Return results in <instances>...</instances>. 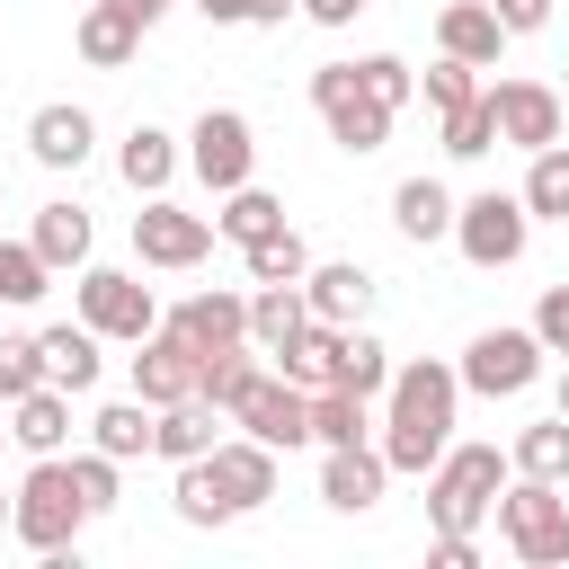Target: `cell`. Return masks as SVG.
Segmentation results:
<instances>
[{
    "label": "cell",
    "instance_id": "obj_1",
    "mask_svg": "<svg viewBox=\"0 0 569 569\" xmlns=\"http://www.w3.org/2000/svg\"><path fill=\"white\" fill-rule=\"evenodd\" d=\"M453 400H462V373L453 365H436V356H409V365H391V382H382V462L391 471H436V453L453 445Z\"/></svg>",
    "mask_w": 569,
    "mask_h": 569
},
{
    "label": "cell",
    "instance_id": "obj_2",
    "mask_svg": "<svg viewBox=\"0 0 569 569\" xmlns=\"http://www.w3.org/2000/svg\"><path fill=\"white\" fill-rule=\"evenodd\" d=\"M89 525H98V516H89V498H80V480H71V453H36V471L18 480L9 533H18L36 560H71Z\"/></svg>",
    "mask_w": 569,
    "mask_h": 569
},
{
    "label": "cell",
    "instance_id": "obj_3",
    "mask_svg": "<svg viewBox=\"0 0 569 569\" xmlns=\"http://www.w3.org/2000/svg\"><path fill=\"white\" fill-rule=\"evenodd\" d=\"M516 480V462L498 445H445L427 471V525L436 533H480V516H498V489Z\"/></svg>",
    "mask_w": 569,
    "mask_h": 569
},
{
    "label": "cell",
    "instance_id": "obj_4",
    "mask_svg": "<svg viewBox=\"0 0 569 569\" xmlns=\"http://www.w3.org/2000/svg\"><path fill=\"white\" fill-rule=\"evenodd\" d=\"M498 542H507L525 569H569V498H560V480L516 471V480L498 489Z\"/></svg>",
    "mask_w": 569,
    "mask_h": 569
},
{
    "label": "cell",
    "instance_id": "obj_5",
    "mask_svg": "<svg viewBox=\"0 0 569 569\" xmlns=\"http://www.w3.org/2000/svg\"><path fill=\"white\" fill-rule=\"evenodd\" d=\"M311 107H320L329 142H338V151H356V160L391 142V107L356 80V62H320V71H311Z\"/></svg>",
    "mask_w": 569,
    "mask_h": 569
},
{
    "label": "cell",
    "instance_id": "obj_6",
    "mask_svg": "<svg viewBox=\"0 0 569 569\" xmlns=\"http://www.w3.org/2000/svg\"><path fill=\"white\" fill-rule=\"evenodd\" d=\"M71 302H80V320H89L98 338H116V347H142V338L160 329V293H151L142 276H124V267H80Z\"/></svg>",
    "mask_w": 569,
    "mask_h": 569
},
{
    "label": "cell",
    "instance_id": "obj_7",
    "mask_svg": "<svg viewBox=\"0 0 569 569\" xmlns=\"http://www.w3.org/2000/svg\"><path fill=\"white\" fill-rule=\"evenodd\" d=\"M542 356H551V347H542L533 320H525V329H480L453 373H462V391H480V400H516V391L542 382Z\"/></svg>",
    "mask_w": 569,
    "mask_h": 569
},
{
    "label": "cell",
    "instance_id": "obj_8",
    "mask_svg": "<svg viewBox=\"0 0 569 569\" xmlns=\"http://www.w3.org/2000/svg\"><path fill=\"white\" fill-rule=\"evenodd\" d=\"M525 240H533L525 196L480 187V196H462V204H453V249H462L471 267H516V258H525Z\"/></svg>",
    "mask_w": 569,
    "mask_h": 569
},
{
    "label": "cell",
    "instance_id": "obj_9",
    "mask_svg": "<svg viewBox=\"0 0 569 569\" xmlns=\"http://www.w3.org/2000/svg\"><path fill=\"white\" fill-rule=\"evenodd\" d=\"M187 169H196L213 196L249 187V178H258V133H249V116H240V107H204V116L187 124Z\"/></svg>",
    "mask_w": 569,
    "mask_h": 569
},
{
    "label": "cell",
    "instance_id": "obj_10",
    "mask_svg": "<svg viewBox=\"0 0 569 569\" xmlns=\"http://www.w3.org/2000/svg\"><path fill=\"white\" fill-rule=\"evenodd\" d=\"M133 258H142V267H196V258H213V213H187V204H169V196H142V213H133Z\"/></svg>",
    "mask_w": 569,
    "mask_h": 569
},
{
    "label": "cell",
    "instance_id": "obj_11",
    "mask_svg": "<svg viewBox=\"0 0 569 569\" xmlns=\"http://www.w3.org/2000/svg\"><path fill=\"white\" fill-rule=\"evenodd\" d=\"M231 427H249L258 445L293 453V445H311V391H302V382H284V373H258V382L231 400Z\"/></svg>",
    "mask_w": 569,
    "mask_h": 569
},
{
    "label": "cell",
    "instance_id": "obj_12",
    "mask_svg": "<svg viewBox=\"0 0 569 569\" xmlns=\"http://www.w3.org/2000/svg\"><path fill=\"white\" fill-rule=\"evenodd\" d=\"M489 107H498V142H516V151H542L569 133V107L551 80H489Z\"/></svg>",
    "mask_w": 569,
    "mask_h": 569
},
{
    "label": "cell",
    "instance_id": "obj_13",
    "mask_svg": "<svg viewBox=\"0 0 569 569\" xmlns=\"http://www.w3.org/2000/svg\"><path fill=\"white\" fill-rule=\"evenodd\" d=\"M196 382H204V356L160 320V329L133 347V391H142L151 409H169V400H196Z\"/></svg>",
    "mask_w": 569,
    "mask_h": 569
},
{
    "label": "cell",
    "instance_id": "obj_14",
    "mask_svg": "<svg viewBox=\"0 0 569 569\" xmlns=\"http://www.w3.org/2000/svg\"><path fill=\"white\" fill-rule=\"evenodd\" d=\"M382 480H391V462H382L373 436H365V445H320V498H329L338 516H365V507L382 498Z\"/></svg>",
    "mask_w": 569,
    "mask_h": 569
},
{
    "label": "cell",
    "instance_id": "obj_15",
    "mask_svg": "<svg viewBox=\"0 0 569 569\" xmlns=\"http://www.w3.org/2000/svg\"><path fill=\"white\" fill-rule=\"evenodd\" d=\"M196 356H222V347H249V293H187L178 311H160Z\"/></svg>",
    "mask_w": 569,
    "mask_h": 569
},
{
    "label": "cell",
    "instance_id": "obj_16",
    "mask_svg": "<svg viewBox=\"0 0 569 569\" xmlns=\"http://www.w3.org/2000/svg\"><path fill=\"white\" fill-rule=\"evenodd\" d=\"M213 480H222L231 516L267 507V498H276V445H258L249 427H240V436H222V445H213Z\"/></svg>",
    "mask_w": 569,
    "mask_h": 569
},
{
    "label": "cell",
    "instance_id": "obj_17",
    "mask_svg": "<svg viewBox=\"0 0 569 569\" xmlns=\"http://www.w3.org/2000/svg\"><path fill=\"white\" fill-rule=\"evenodd\" d=\"M27 151H36V169H80V160L98 151V124H89V107H71V98L36 107V116H27Z\"/></svg>",
    "mask_w": 569,
    "mask_h": 569
},
{
    "label": "cell",
    "instance_id": "obj_18",
    "mask_svg": "<svg viewBox=\"0 0 569 569\" xmlns=\"http://www.w3.org/2000/svg\"><path fill=\"white\" fill-rule=\"evenodd\" d=\"M302 302H311V320L365 329V311H373V276H365L356 258H329V267H311V276H302Z\"/></svg>",
    "mask_w": 569,
    "mask_h": 569
},
{
    "label": "cell",
    "instance_id": "obj_19",
    "mask_svg": "<svg viewBox=\"0 0 569 569\" xmlns=\"http://www.w3.org/2000/svg\"><path fill=\"white\" fill-rule=\"evenodd\" d=\"M36 347H44V382H62L71 400L98 391V365H107L98 347H107V338H98L89 320H53V329H36Z\"/></svg>",
    "mask_w": 569,
    "mask_h": 569
},
{
    "label": "cell",
    "instance_id": "obj_20",
    "mask_svg": "<svg viewBox=\"0 0 569 569\" xmlns=\"http://www.w3.org/2000/svg\"><path fill=\"white\" fill-rule=\"evenodd\" d=\"M222 418H231V409H213L204 391H196V400H169V409L151 418V453L178 471V462H196V453H213V445H222V436H213Z\"/></svg>",
    "mask_w": 569,
    "mask_h": 569
},
{
    "label": "cell",
    "instance_id": "obj_21",
    "mask_svg": "<svg viewBox=\"0 0 569 569\" xmlns=\"http://www.w3.org/2000/svg\"><path fill=\"white\" fill-rule=\"evenodd\" d=\"M436 44H445V53H462V62H480V71H498V53H507V18H498L489 0H445Z\"/></svg>",
    "mask_w": 569,
    "mask_h": 569
},
{
    "label": "cell",
    "instance_id": "obj_22",
    "mask_svg": "<svg viewBox=\"0 0 569 569\" xmlns=\"http://www.w3.org/2000/svg\"><path fill=\"white\" fill-rule=\"evenodd\" d=\"M9 445L62 453V445H71V391H62V382H36L27 400H9Z\"/></svg>",
    "mask_w": 569,
    "mask_h": 569
},
{
    "label": "cell",
    "instance_id": "obj_23",
    "mask_svg": "<svg viewBox=\"0 0 569 569\" xmlns=\"http://www.w3.org/2000/svg\"><path fill=\"white\" fill-rule=\"evenodd\" d=\"M133 44H142V18H133L124 0H89V9H80V62H89V71H124Z\"/></svg>",
    "mask_w": 569,
    "mask_h": 569
},
{
    "label": "cell",
    "instance_id": "obj_24",
    "mask_svg": "<svg viewBox=\"0 0 569 569\" xmlns=\"http://www.w3.org/2000/svg\"><path fill=\"white\" fill-rule=\"evenodd\" d=\"M302 329H311L302 284H258V293H249V347H258V356H284Z\"/></svg>",
    "mask_w": 569,
    "mask_h": 569
},
{
    "label": "cell",
    "instance_id": "obj_25",
    "mask_svg": "<svg viewBox=\"0 0 569 569\" xmlns=\"http://www.w3.org/2000/svg\"><path fill=\"white\" fill-rule=\"evenodd\" d=\"M178 160H187V151H178V142L160 133V124H133V133H124V151H116V178H124L133 196H169Z\"/></svg>",
    "mask_w": 569,
    "mask_h": 569
},
{
    "label": "cell",
    "instance_id": "obj_26",
    "mask_svg": "<svg viewBox=\"0 0 569 569\" xmlns=\"http://www.w3.org/2000/svg\"><path fill=\"white\" fill-rule=\"evenodd\" d=\"M391 222H400V240H453V196L436 187V178H400L391 187Z\"/></svg>",
    "mask_w": 569,
    "mask_h": 569
},
{
    "label": "cell",
    "instance_id": "obj_27",
    "mask_svg": "<svg viewBox=\"0 0 569 569\" xmlns=\"http://www.w3.org/2000/svg\"><path fill=\"white\" fill-rule=\"evenodd\" d=\"M27 240H36V258H44L53 276H62V267H71V276L89 267V213H80L71 196H53V204L36 213V231H27Z\"/></svg>",
    "mask_w": 569,
    "mask_h": 569
},
{
    "label": "cell",
    "instance_id": "obj_28",
    "mask_svg": "<svg viewBox=\"0 0 569 569\" xmlns=\"http://www.w3.org/2000/svg\"><path fill=\"white\" fill-rule=\"evenodd\" d=\"M338 347H347V329H338V320H311V329L276 356V373L302 382V391H329V382H338Z\"/></svg>",
    "mask_w": 569,
    "mask_h": 569
},
{
    "label": "cell",
    "instance_id": "obj_29",
    "mask_svg": "<svg viewBox=\"0 0 569 569\" xmlns=\"http://www.w3.org/2000/svg\"><path fill=\"white\" fill-rule=\"evenodd\" d=\"M365 436H373V400L365 391H347V382L311 391V445H365Z\"/></svg>",
    "mask_w": 569,
    "mask_h": 569
},
{
    "label": "cell",
    "instance_id": "obj_30",
    "mask_svg": "<svg viewBox=\"0 0 569 569\" xmlns=\"http://www.w3.org/2000/svg\"><path fill=\"white\" fill-rule=\"evenodd\" d=\"M151 418H160V409H151L142 391H133V400H107V409L89 418V445L116 453V462H133V453H151Z\"/></svg>",
    "mask_w": 569,
    "mask_h": 569
},
{
    "label": "cell",
    "instance_id": "obj_31",
    "mask_svg": "<svg viewBox=\"0 0 569 569\" xmlns=\"http://www.w3.org/2000/svg\"><path fill=\"white\" fill-rule=\"evenodd\" d=\"M213 231L249 249V240H267V231H284V196H267V187L249 178V187H231V196H222V213H213Z\"/></svg>",
    "mask_w": 569,
    "mask_h": 569
},
{
    "label": "cell",
    "instance_id": "obj_32",
    "mask_svg": "<svg viewBox=\"0 0 569 569\" xmlns=\"http://www.w3.org/2000/svg\"><path fill=\"white\" fill-rule=\"evenodd\" d=\"M507 462H516V471H533V480H569V418L551 409V418H533V427H516V445H507Z\"/></svg>",
    "mask_w": 569,
    "mask_h": 569
},
{
    "label": "cell",
    "instance_id": "obj_33",
    "mask_svg": "<svg viewBox=\"0 0 569 569\" xmlns=\"http://www.w3.org/2000/svg\"><path fill=\"white\" fill-rule=\"evenodd\" d=\"M516 196H525V213H533V222H569V142H542Z\"/></svg>",
    "mask_w": 569,
    "mask_h": 569
},
{
    "label": "cell",
    "instance_id": "obj_34",
    "mask_svg": "<svg viewBox=\"0 0 569 569\" xmlns=\"http://www.w3.org/2000/svg\"><path fill=\"white\" fill-rule=\"evenodd\" d=\"M240 267H249V284H302V276H311V249H302V231L284 222V231L249 240V249H240Z\"/></svg>",
    "mask_w": 569,
    "mask_h": 569
},
{
    "label": "cell",
    "instance_id": "obj_35",
    "mask_svg": "<svg viewBox=\"0 0 569 569\" xmlns=\"http://www.w3.org/2000/svg\"><path fill=\"white\" fill-rule=\"evenodd\" d=\"M178 516L187 525H231V498H222V480H213V453H196V462H178Z\"/></svg>",
    "mask_w": 569,
    "mask_h": 569
},
{
    "label": "cell",
    "instance_id": "obj_36",
    "mask_svg": "<svg viewBox=\"0 0 569 569\" xmlns=\"http://www.w3.org/2000/svg\"><path fill=\"white\" fill-rule=\"evenodd\" d=\"M44 284H53V267L36 258V240H0V311L44 302Z\"/></svg>",
    "mask_w": 569,
    "mask_h": 569
},
{
    "label": "cell",
    "instance_id": "obj_37",
    "mask_svg": "<svg viewBox=\"0 0 569 569\" xmlns=\"http://www.w3.org/2000/svg\"><path fill=\"white\" fill-rule=\"evenodd\" d=\"M338 382L365 391V400H382V382H391V347H382L373 329H347V347H338Z\"/></svg>",
    "mask_w": 569,
    "mask_h": 569
},
{
    "label": "cell",
    "instance_id": "obj_38",
    "mask_svg": "<svg viewBox=\"0 0 569 569\" xmlns=\"http://www.w3.org/2000/svg\"><path fill=\"white\" fill-rule=\"evenodd\" d=\"M418 89H427V107H436V116H453V107H471V98H480V62H462V53H436Z\"/></svg>",
    "mask_w": 569,
    "mask_h": 569
},
{
    "label": "cell",
    "instance_id": "obj_39",
    "mask_svg": "<svg viewBox=\"0 0 569 569\" xmlns=\"http://www.w3.org/2000/svg\"><path fill=\"white\" fill-rule=\"evenodd\" d=\"M445 151H453V160H480V151H498V107H489V89H480L471 107H453V116H445Z\"/></svg>",
    "mask_w": 569,
    "mask_h": 569
},
{
    "label": "cell",
    "instance_id": "obj_40",
    "mask_svg": "<svg viewBox=\"0 0 569 569\" xmlns=\"http://www.w3.org/2000/svg\"><path fill=\"white\" fill-rule=\"evenodd\" d=\"M249 382H258V347H222V356H204V382H196V391H204L213 409H231Z\"/></svg>",
    "mask_w": 569,
    "mask_h": 569
},
{
    "label": "cell",
    "instance_id": "obj_41",
    "mask_svg": "<svg viewBox=\"0 0 569 569\" xmlns=\"http://www.w3.org/2000/svg\"><path fill=\"white\" fill-rule=\"evenodd\" d=\"M36 382H44V347H36V338H18V329H0V409H9V400H27Z\"/></svg>",
    "mask_w": 569,
    "mask_h": 569
},
{
    "label": "cell",
    "instance_id": "obj_42",
    "mask_svg": "<svg viewBox=\"0 0 569 569\" xmlns=\"http://www.w3.org/2000/svg\"><path fill=\"white\" fill-rule=\"evenodd\" d=\"M356 80H365V89H373V98H382L391 116H400V107L418 98V71H409L400 53H365V62H356Z\"/></svg>",
    "mask_w": 569,
    "mask_h": 569
},
{
    "label": "cell",
    "instance_id": "obj_43",
    "mask_svg": "<svg viewBox=\"0 0 569 569\" xmlns=\"http://www.w3.org/2000/svg\"><path fill=\"white\" fill-rule=\"evenodd\" d=\"M71 480H80V498H89V516H116V453H71Z\"/></svg>",
    "mask_w": 569,
    "mask_h": 569
},
{
    "label": "cell",
    "instance_id": "obj_44",
    "mask_svg": "<svg viewBox=\"0 0 569 569\" xmlns=\"http://www.w3.org/2000/svg\"><path fill=\"white\" fill-rule=\"evenodd\" d=\"M533 338H542L551 356H569V284H542V302H533Z\"/></svg>",
    "mask_w": 569,
    "mask_h": 569
},
{
    "label": "cell",
    "instance_id": "obj_45",
    "mask_svg": "<svg viewBox=\"0 0 569 569\" xmlns=\"http://www.w3.org/2000/svg\"><path fill=\"white\" fill-rule=\"evenodd\" d=\"M498 18H507V36H533V27H551V0H489Z\"/></svg>",
    "mask_w": 569,
    "mask_h": 569
},
{
    "label": "cell",
    "instance_id": "obj_46",
    "mask_svg": "<svg viewBox=\"0 0 569 569\" xmlns=\"http://www.w3.org/2000/svg\"><path fill=\"white\" fill-rule=\"evenodd\" d=\"M365 9H373V0H302V18H311V27H356Z\"/></svg>",
    "mask_w": 569,
    "mask_h": 569
},
{
    "label": "cell",
    "instance_id": "obj_47",
    "mask_svg": "<svg viewBox=\"0 0 569 569\" xmlns=\"http://www.w3.org/2000/svg\"><path fill=\"white\" fill-rule=\"evenodd\" d=\"M480 560V533H436V569H471Z\"/></svg>",
    "mask_w": 569,
    "mask_h": 569
},
{
    "label": "cell",
    "instance_id": "obj_48",
    "mask_svg": "<svg viewBox=\"0 0 569 569\" xmlns=\"http://www.w3.org/2000/svg\"><path fill=\"white\" fill-rule=\"evenodd\" d=\"M204 9V27H249V0H196Z\"/></svg>",
    "mask_w": 569,
    "mask_h": 569
},
{
    "label": "cell",
    "instance_id": "obj_49",
    "mask_svg": "<svg viewBox=\"0 0 569 569\" xmlns=\"http://www.w3.org/2000/svg\"><path fill=\"white\" fill-rule=\"evenodd\" d=\"M293 9H302V0H249V27H284Z\"/></svg>",
    "mask_w": 569,
    "mask_h": 569
},
{
    "label": "cell",
    "instance_id": "obj_50",
    "mask_svg": "<svg viewBox=\"0 0 569 569\" xmlns=\"http://www.w3.org/2000/svg\"><path fill=\"white\" fill-rule=\"evenodd\" d=\"M124 9H133V18H142V27H160V18H169V9H178V0H124Z\"/></svg>",
    "mask_w": 569,
    "mask_h": 569
},
{
    "label": "cell",
    "instance_id": "obj_51",
    "mask_svg": "<svg viewBox=\"0 0 569 569\" xmlns=\"http://www.w3.org/2000/svg\"><path fill=\"white\" fill-rule=\"evenodd\" d=\"M9 516H18V489H0V533H9Z\"/></svg>",
    "mask_w": 569,
    "mask_h": 569
},
{
    "label": "cell",
    "instance_id": "obj_52",
    "mask_svg": "<svg viewBox=\"0 0 569 569\" xmlns=\"http://www.w3.org/2000/svg\"><path fill=\"white\" fill-rule=\"evenodd\" d=\"M560 418H569V356H560Z\"/></svg>",
    "mask_w": 569,
    "mask_h": 569
},
{
    "label": "cell",
    "instance_id": "obj_53",
    "mask_svg": "<svg viewBox=\"0 0 569 569\" xmlns=\"http://www.w3.org/2000/svg\"><path fill=\"white\" fill-rule=\"evenodd\" d=\"M560 71H569V62H560ZM560 107H569V80H560Z\"/></svg>",
    "mask_w": 569,
    "mask_h": 569
},
{
    "label": "cell",
    "instance_id": "obj_54",
    "mask_svg": "<svg viewBox=\"0 0 569 569\" xmlns=\"http://www.w3.org/2000/svg\"><path fill=\"white\" fill-rule=\"evenodd\" d=\"M0 445H9V427H0Z\"/></svg>",
    "mask_w": 569,
    "mask_h": 569
}]
</instances>
